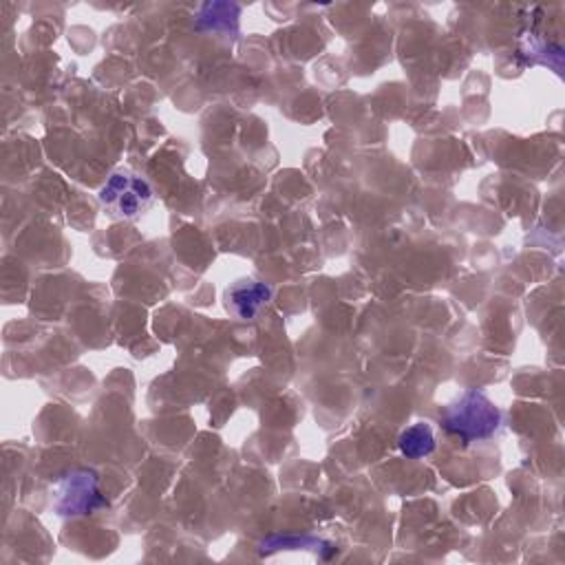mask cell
Masks as SVG:
<instances>
[{
    "label": "cell",
    "instance_id": "cell-1",
    "mask_svg": "<svg viewBox=\"0 0 565 565\" xmlns=\"http://www.w3.org/2000/svg\"><path fill=\"white\" fill-rule=\"evenodd\" d=\"M439 424L448 435L459 437L463 444H472L488 439L499 430L501 411L486 393L470 388L444 408Z\"/></svg>",
    "mask_w": 565,
    "mask_h": 565
},
{
    "label": "cell",
    "instance_id": "cell-4",
    "mask_svg": "<svg viewBox=\"0 0 565 565\" xmlns=\"http://www.w3.org/2000/svg\"><path fill=\"white\" fill-rule=\"evenodd\" d=\"M271 287L256 278H238L223 291V305L236 320H254L271 300Z\"/></svg>",
    "mask_w": 565,
    "mask_h": 565
},
{
    "label": "cell",
    "instance_id": "cell-2",
    "mask_svg": "<svg viewBox=\"0 0 565 565\" xmlns=\"http://www.w3.org/2000/svg\"><path fill=\"white\" fill-rule=\"evenodd\" d=\"M97 196L108 216L126 221L139 218L154 203V190L148 179L128 168L110 172Z\"/></svg>",
    "mask_w": 565,
    "mask_h": 565
},
{
    "label": "cell",
    "instance_id": "cell-3",
    "mask_svg": "<svg viewBox=\"0 0 565 565\" xmlns=\"http://www.w3.org/2000/svg\"><path fill=\"white\" fill-rule=\"evenodd\" d=\"M104 505L106 499L99 492V479L93 470H71L55 486L53 508L60 516H84L93 514Z\"/></svg>",
    "mask_w": 565,
    "mask_h": 565
},
{
    "label": "cell",
    "instance_id": "cell-5",
    "mask_svg": "<svg viewBox=\"0 0 565 565\" xmlns=\"http://www.w3.org/2000/svg\"><path fill=\"white\" fill-rule=\"evenodd\" d=\"M397 448L408 459H422L435 450V433L428 424L417 422L399 433Z\"/></svg>",
    "mask_w": 565,
    "mask_h": 565
}]
</instances>
